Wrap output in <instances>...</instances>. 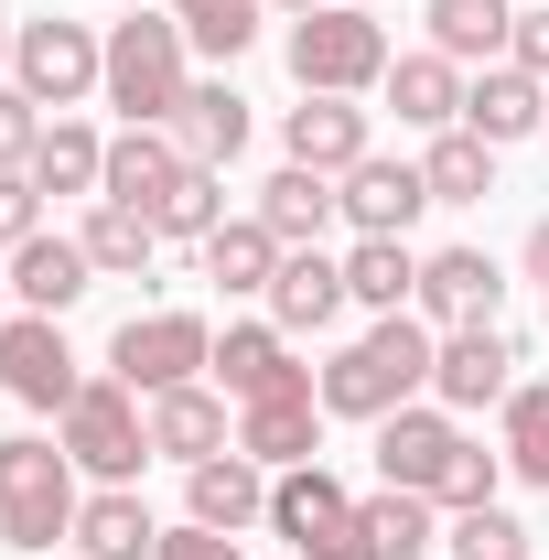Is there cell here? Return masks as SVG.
Returning a JSON list of instances; mask_svg holds the SVG:
<instances>
[{"instance_id": "39", "label": "cell", "mask_w": 549, "mask_h": 560, "mask_svg": "<svg viewBox=\"0 0 549 560\" xmlns=\"http://www.w3.org/2000/svg\"><path fill=\"white\" fill-rule=\"evenodd\" d=\"M33 140H44V108L22 86H0V173H33Z\"/></svg>"}, {"instance_id": "47", "label": "cell", "mask_w": 549, "mask_h": 560, "mask_svg": "<svg viewBox=\"0 0 549 560\" xmlns=\"http://www.w3.org/2000/svg\"><path fill=\"white\" fill-rule=\"evenodd\" d=\"M0 291H11V270H0Z\"/></svg>"}, {"instance_id": "42", "label": "cell", "mask_w": 549, "mask_h": 560, "mask_svg": "<svg viewBox=\"0 0 549 560\" xmlns=\"http://www.w3.org/2000/svg\"><path fill=\"white\" fill-rule=\"evenodd\" d=\"M506 55H517V66L549 86V11H517V44H506Z\"/></svg>"}, {"instance_id": "41", "label": "cell", "mask_w": 549, "mask_h": 560, "mask_svg": "<svg viewBox=\"0 0 549 560\" xmlns=\"http://www.w3.org/2000/svg\"><path fill=\"white\" fill-rule=\"evenodd\" d=\"M162 560H248V550H237L226 528H173V539H162Z\"/></svg>"}, {"instance_id": "24", "label": "cell", "mask_w": 549, "mask_h": 560, "mask_svg": "<svg viewBox=\"0 0 549 560\" xmlns=\"http://www.w3.org/2000/svg\"><path fill=\"white\" fill-rule=\"evenodd\" d=\"M151 453H173L184 475L215 464V453H226V399H215V388H162V399H151Z\"/></svg>"}, {"instance_id": "38", "label": "cell", "mask_w": 549, "mask_h": 560, "mask_svg": "<svg viewBox=\"0 0 549 560\" xmlns=\"http://www.w3.org/2000/svg\"><path fill=\"white\" fill-rule=\"evenodd\" d=\"M442 550L453 560H528V528H517L506 506H464V517L442 528Z\"/></svg>"}, {"instance_id": "21", "label": "cell", "mask_w": 549, "mask_h": 560, "mask_svg": "<svg viewBox=\"0 0 549 560\" xmlns=\"http://www.w3.org/2000/svg\"><path fill=\"white\" fill-rule=\"evenodd\" d=\"M173 184H184V140H173V130H119V140H108V184H97L108 206H140V215H151Z\"/></svg>"}, {"instance_id": "31", "label": "cell", "mask_w": 549, "mask_h": 560, "mask_svg": "<svg viewBox=\"0 0 549 560\" xmlns=\"http://www.w3.org/2000/svg\"><path fill=\"white\" fill-rule=\"evenodd\" d=\"M517 44V11L506 0H431V55H506Z\"/></svg>"}, {"instance_id": "26", "label": "cell", "mask_w": 549, "mask_h": 560, "mask_svg": "<svg viewBox=\"0 0 549 560\" xmlns=\"http://www.w3.org/2000/svg\"><path fill=\"white\" fill-rule=\"evenodd\" d=\"M388 108L410 130H464V75H453V55H399L388 66Z\"/></svg>"}, {"instance_id": "33", "label": "cell", "mask_w": 549, "mask_h": 560, "mask_svg": "<svg viewBox=\"0 0 549 560\" xmlns=\"http://www.w3.org/2000/svg\"><path fill=\"white\" fill-rule=\"evenodd\" d=\"M151 226H162V237H195V248H206L215 226H226V173H206V162H184V184H173V195L151 206Z\"/></svg>"}, {"instance_id": "28", "label": "cell", "mask_w": 549, "mask_h": 560, "mask_svg": "<svg viewBox=\"0 0 549 560\" xmlns=\"http://www.w3.org/2000/svg\"><path fill=\"white\" fill-rule=\"evenodd\" d=\"M33 184H44V195H97V184H108V140L86 130V119H44V140H33Z\"/></svg>"}, {"instance_id": "48", "label": "cell", "mask_w": 549, "mask_h": 560, "mask_svg": "<svg viewBox=\"0 0 549 560\" xmlns=\"http://www.w3.org/2000/svg\"><path fill=\"white\" fill-rule=\"evenodd\" d=\"M130 11H151V0H130Z\"/></svg>"}, {"instance_id": "13", "label": "cell", "mask_w": 549, "mask_h": 560, "mask_svg": "<svg viewBox=\"0 0 549 560\" xmlns=\"http://www.w3.org/2000/svg\"><path fill=\"white\" fill-rule=\"evenodd\" d=\"M420 206H431V173L420 162H355L344 173V215H355V237H410L420 226Z\"/></svg>"}, {"instance_id": "35", "label": "cell", "mask_w": 549, "mask_h": 560, "mask_svg": "<svg viewBox=\"0 0 549 560\" xmlns=\"http://www.w3.org/2000/svg\"><path fill=\"white\" fill-rule=\"evenodd\" d=\"M151 248H162V226H151L140 206H108V195H97V215H86V259H97V270H151Z\"/></svg>"}, {"instance_id": "8", "label": "cell", "mask_w": 549, "mask_h": 560, "mask_svg": "<svg viewBox=\"0 0 549 560\" xmlns=\"http://www.w3.org/2000/svg\"><path fill=\"white\" fill-rule=\"evenodd\" d=\"M215 366V335L195 313H130L119 324V346H108V377H130L140 399H162V388H195Z\"/></svg>"}, {"instance_id": "11", "label": "cell", "mask_w": 549, "mask_h": 560, "mask_svg": "<svg viewBox=\"0 0 549 560\" xmlns=\"http://www.w3.org/2000/svg\"><path fill=\"white\" fill-rule=\"evenodd\" d=\"M410 302L442 324V335H464V324H495V313H506V270H495L484 248H442V259H420Z\"/></svg>"}, {"instance_id": "17", "label": "cell", "mask_w": 549, "mask_h": 560, "mask_svg": "<svg viewBox=\"0 0 549 560\" xmlns=\"http://www.w3.org/2000/svg\"><path fill=\"white\" fill-rule=\"evenodd\" d=\"M453 453H464V431H453L442 410H388V420H377V475H388V486H410V495L442 486V464H453Z\"/></svg>"}, {"instance_id": "18", "label": "cell", "mask_w": 549, "mask_h": 560, "mask_svg": "<svg viewBox=\"0 0 549 560\" xmlns=\"http://www.w3.org/2000/svg\"><path fill=\"white\" fill-rule=\"evenodd\" d=\"M344 215V184L335 173H302V162H280L270 184H259V226H270L280 248H324V226Z\"/></svg>"}, {"instance_id": "32", "label": "cell", "mask_w": 549, "mask_h": 560, "mask_svg": "<svg viewBox=\"0 0 549 560\" xmlns=\"http://www.w3.org/2000/svg\"><path fill=\"white\" fill-rule=\"evenodd\" d=\"M344 291L366 302V313H399L420 291V259H410V237H355V259H344Z\"/></svg>"}, {"instance_id": "30", "label": "cell", "mask_w": 549, "mask_h": 560, "mask_svg": "<svg viewBox=\"0 0 549 560\" xmlns=\"http://www.w3.org/2000/svg\"><path fill=\"white\" fill-rule=\"evenodd\" d=\"M431 206H484L495 195V140H475V130H431Z\"/></svg>"}, {"instance_id": "40", "label": "cell", "mask_w": 549, "mask_h": 560, "mask_svg": "<svg viewBox=\"0 0 549 560\" xmlns=\"http://www.w3.org/2000/svg\"><path fill=\"white\" fill-rule=\"evenodd\" d=\"M22 237H44V184L33 173H0V248H22Z\"/></svg>"}, {"instance_id": "22", "label": "cell", "mask_w": 549, "mask_h": 560, "mask_svg": "<svg viewBox=\"0 0 549 560\" xmlns=\"http://www.w3.org/2000/svg\"><path fill=\"white\" fill-rule=\"evenodd\" d=\"M173 140H184V162H206V173H226L237 151H248V97L215 75V86H184V108H173Z\"/></svg>"}, {"instance_id": "34", "label": "cell", "mask_w": 549, "mask_h": 560, "mask_svg": "<svg viewBox=\"0 0 549 560\" xmlns=\"http://www.w3.org/2000/svg\"><path fill=\"white\" fill-rule=\"evenodd\" d=\"M173 22H184V44H195V55H215V66L259 44V0H173Z\"/></svg>"}, {"instance_id": "6", "label": "cell", "mask_w": 549, "mask_h": 560, "mask_svg": "<svg viewBox=\"0 0 549 560\" xmlns=\"http://www.w3.org/2000/svg\"><path fill=\"white\" fill-rule=\"evenodd\" d=\"M11 86H22L33 108H55V119H66L86 86H108V44H97L86 22H66V11H44V22H22V33H11Z\"/></svg>"}, {"instance_id": "19", "label": "cell", "mask_w": 549, "mask_h": 560, "mask_svg": "<svg viewBox=\"0 0 549 560\" xmlns=\"http://www.w3.org/2000/svg\"><path fill=\"white\" fill-rule=\"evenodd\" d=\"M344 302H355V291H344V259H324V248H291L280 280H270V324L280 335H324Z\"/></svg>"}, {"instance_id": "5", "label": "cell", "mask_w": 549, "mask_h": 560, "mask_svg": "<svg viewBox=\"0 0 549 560\" xmlns=\"http://www.w3.org/2000/svg\"><path fill=\"white\" fill-rule=\"evenodd\" d=\"M66 453L97 475V486H130L140 464H151V410H140L130 377H86L66 399Z\"/></svg>"}, {"instance_id": "20", "label": "cell", "mask_w": 549, "mask_h": 560, "mask_svg": "<svg viewBox=\"0 0 549 560\" xmlns=\"http://www.w3.org/2000/svg\"><path fill=\"white\" fill-rule=\"evenodd\" d=\"M280 140H291V162H302V173H355V162H366V108H344V97H302V108H291V119H280Z\"/></svg>"}, {"instance_id": "23", "label": "cell", "mask_w": 549, "mask_h": 560, "mask_svg": "<svg viewBox=\"0 0 549 560\" xmlns=\"http://www.w3.org/2000/svg\"><path fill=\"white\" fill-rule=\"evenodd\" d=\"M75 560H162V528L130 486H97L75 506Z\"/></svg>"}, {"instance_id": "49", "label": "cell", "mask_w": 549, "mask_h": 560, "mask_svg": "<svg viewBox=\"0 0 549 560\" xmlns=\"http://www.w3.org/2000/svg\"><path fill=\"white\" fill-rule=\"evenodd\" d=\"M539 140H549V130H539Z\"/></svg>"}, {"instance_id": "10", "label": "cell", "mask_w": 549, "mask_h": 560, "mask_svg": "<svg viewBox=\"0 0 549 560\" xmlns=\"http://www.w3.org/2000/svg\"><path fill=\"white\" fill-rule=\"evenodd\" d=\"M431 388H442V410H506V388H517V335H506V324H464V335H442Z\"/></svg>"}, {"instance_id": "25", "label": "cell", "mask_w": 549, "mask_h": 560, "mask_svg": "<svg viewBox=\"0 0 549 560\" xmlns=\"http://www.w3.org/2000/svg\"><path fill=\"white\" fill-rule=\"evenodd\" d=\"M248 517H270V464H248V453H215L195 464V528H248Z\"/></svg>"}, {"instance_id": "44", "label": "cell", "mask_w": 549, "mask_h": 560, "mask_svg": "<svg viewBox=\"0 0 549 560\" xmlns=\"http://www.w3.org/2000/svg\"><path fill=\"white\" fill-rule=\"evenodd\" d=\"M11 33H22V22H11V11H0V66H11Z\"/></svg>"}, {"instance_id": "45", "label": "cell", "mask_w": 549, "mask_h": 560, "mask_svg": "<svg viewBox=\"0 0 549 560\" xmlns=\"http://www.w3.org/2000/svg\"><path fill=\"white\" fill-rule=\"evenodd\" d=\"M280 11H324V0H280Z\"/></svg>"}, {"instance_id": "15", "label": "cell", "mask_w": 549, "mask_h": 560, "mask_svg": "<svg viewBox=\"0 0 549 560\" xmlns=\"http://www.w3.org/2000/svg\"><path fill=\"white\" fill-rule=\"evenodd\" d=\"M11 291H22V313H55V324H66L75 302L97 291L86 237H22V248H11Z\"/></svg>"}, {"instance_id": "9", "label": "cell", "mask_w": 549, "mask_h": 560, "mask_svg": "<svg viewBox=\"0 0 549 560\" xmlns=\"http://www.w3.org/2000/svg\"><path fill=\"white\" fill-rule=\"evenodd\" d=\"M0 388H11L22 410H55V420H66V399L86 388V366H75V346H66L55 313H11V324H0Z\"/></svg>"}, {"instance_id": "43", "label": "cell", "mask_w": 549, "mask_h": 560, "mask_svg": "<svg viewBox=\"0 0 549 560\" xmlns=\"http://www.w3.org/2000/svg\"><path fill=\"white\" fill-rule=\"evenodd\" d=\"M528 280H549V215L528 226Z\"/></svg>"}, {"instance_id": "36", "label": "cell", "mask_w": 549, "mask_h": 560, "mask_svg": "<svg viewBox=\"0 0 549 560\" xmlns=\"http://www.w3.org/2000/svg\"><path fill=\"white\" fill-rule=\"evenodd\" d=\"M506 475H528V486H549V388H506Z\"/></svg>"}, {"instance_id": "29", "label": "cell", "mask_w": 549, "mask_h": 560, "mask_svg": "<svg viewBox=\"0 0 549 560\" xmlns=\"http://www.w3.org/2000/svg\"><path fill=\"white\" fill-rule=\"evenodd\" d=\"M355 528H366V550H377V560H420L431 539H442V506L410 495V486H388V495H366V506H355Z\"/></svg>"}, {"instance_id": "4", "label": "cell", "mask_w": 549, "mask_h": 560, "mask_svg": "<svg viewBox=\"0 0 549 560\" xmlns=\"http://www.w3.org/2000/svg\"><path fill=\"white\" fill-rule=\"evenodd\" d=\"M388 33L366 22V11H302L291 22V75H302V97H355V86H388Z\"/></svg>"}, {"instance_id": "2", "label": "cell", "mask_w": 549, "mask_h": 560, "mask_svg": "<svg viewBox=\"0 0 549 560\" xmlns=\"http://www.w3.org/2000/svg\"><path fill=\"white\" fill-rule=\"evenodd\" d=\"M75 453L66 442H0V550L55 560V539H75Z\"/></svg>"}, {"instance_id": "46", "label": "cell", "mask_w": 549, "mask_h": 560, "mask_svg": "<svg viewBox=\"0 0 549 560\" xmlns=\"http://www.w3.org/2000/svg\"><path fill=\"white\" fill-rule=\"evenodd\" d=\"M355 11H377V0H355Z\"/></svg>"}, {"instance_id": "3", "label": "cell", "mask_w": 549, "mask_h": 560, "mask_svg": "<svg viewBox=\"0 0 549 560\" xmlns=\"http://www.w3.org/2000/svg\"><path fill=\"white\" fill-rule=\"evenodd\" d=\"M184 22H151L130 11L119 33H108V108L130 119V130H173V108H184Z\"/></svg>"}, {"instance_id": "27", "label": "cell", "mask_w": 549, "mask_h": 560, "mask_svg": "<svg viewBox=\"0 0 549 560\" xmlns=\"http://www.w3.org/2000/svg\"><path fill=\"white\" fill-rule=\"evenodd\" d=\"M280 259H291V248H280L259 215H226V226L206 237V280L226 291V302H237V291H270V280H280Z\"/></svg>"}, {"instance_id": "1", "label": "cell", "mask_w": 549, "mask_h": 560, "mask_svg": "<svg viewBox=\"0 0 549 560\" xmlns=\"http://www.w3.org/2000/svg\"><path fill=\"white\" fill-rule=\"evenodd\" d=\"M431 355H442V335H431V324L377 313V335H355V346H344L313 388H324V410H335V420H388V410H410L420 388H431Z\"/></svg>"}, {"instance_id": "37", "label": "cell", "mask_w": 549, "mask_h": 560, "mask_svg": "<svg viewBox=\"0 0 549 560\" xmlns=\"http://www.w3.org/2000/svg\"><path fill=\"white\" fill-rule=\"evenodd\" d=\"M495 486H506V453H484V442H464V453L442 464V486H431V506H442V517H464V506H495Z\"/></svg>"}, {"instance_id": "7", "label": "cell", "mask_w": 549, "mask_h": 560, "mask_svg": "<svg viewBox=\"0 0 549 560\" xmlns=\"http://www.w3.org/2000/svg\"><path fill=\"white\" fill-rule=\"evenodd\" d=\"M270 528H280L302 560H377V550H366V528H355V495H344L324 464L270 475Z\"/></svg>"}, {"instance_id": "14", "label": "cell", "mask_w": 549, "mask_h": 560, "mask_svg": "<svg viewBox=\"0 0 549 560\" xmlns=\"http://www.w3.org/2000/svg\"><path fill=\"white\" fill-rule=\"evenodd\" d=\"M215 377H226L237 410L248 399H280V388H313V366H291V335L280 324H226L215 335Z\"/></svg>"}, {"instance_id": "16", "label": "cell", "mask_w": 549, "mask_h": 560, "mask_svg": "<svg viewBox=\"0 0 549 560\" xmlns=\"http://www.w3.org/2000/svg\"><path fill=\"white\" fill-rule=\"evenodd\" d=\"M464 130L495 140V151H506V140H539L549 130V86L528 66H484L475 86H464Z\"/></svg>"}, {"instance_id": "12", "label": "cell", "mask_w": 549, "mask_h": 560, "mask_svg": "<svg viewBox=\"0 0 549 560\" xmlns=\"http://www.w3.org/2000/svg\"><path fill=\"white\" fill-rule=\"evenodd\" d=\"M237 453H248V464H280V475H291V464H313V453H324V388L248 399V410H237Z\"/></svg>"}]
</instances>
